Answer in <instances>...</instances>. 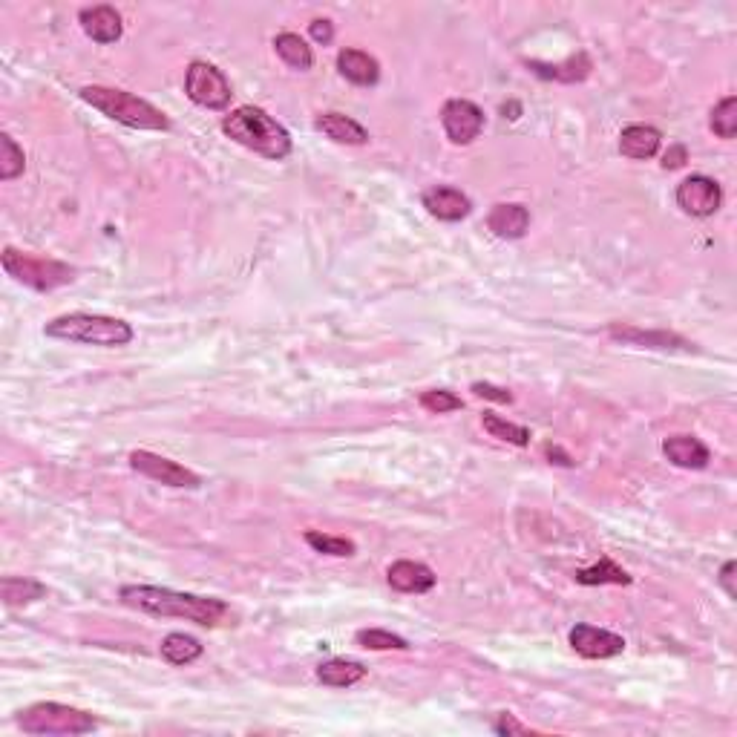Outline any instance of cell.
Here are the masks:
<instances>
[{"instance_id": "1", "label": "cell", "mask_w": 737, "mask_h": 737, "mask_svg": "<svg viewBox=\"0 0 737 737\" xmlns=\"http://www.w3.org/2000/svg\"><path fill=\"white\" fill-rule=\"evenodd\" d=\"M121 602L133 611L153 614V617H179L214 628L219 619L228 614V605L216 596H196L170 591V588H156V585H124L121 588Z\"/></svg>"}, {"instance_id": "2", "label": "cell", "mask_w": 737, "mask_h": 737, "mask_svg": "<svg viewBox=\"0 0 737 737\" xmlns=\"http://www.w3.org/2000/svg\"><path fill=\"white\" fill-rule=\"evenodd\" d=\"M222 133L242 147L254 150L262 159L280 162L291 153V136L277 119H271L260 107H237L222 119Z\"/></svg>"}, {"instance_id": "3", "label": "cell", "mask_w": 737, "mask_h": 737, "mask_svg": "<svg viewBox=\"0 0 737 737\" xmlns=\"http://www.w3.org/2000/svg\"><path fill=\"white\" fill-rule=\"evenodd\" d=\"M47 337L55 340H70V343H84V346H104V349H119L133 340V326L124 323L119 317L107 314H64L47 323Z\"/></svg>"}, {"instance_id": "4", "label": "cell", "mask_w": 737, "mask_h": 737, "mask_svg": "<svg viewBox=\"0 0 737 737\" xmlns=\"http://www.w3.org/2000/svg\"><path fill=\"white\" fill-rule=\"evenodd\" d=\"M78 96L84 98L90 107H96L98 113H104L107 119L119 121L124 127L133 130H170V119L159 107H153L150 101L124 93V90H113V87H84Z\"/></svg>"}, {"instance_id": "5", "label": "cell", "mask_w": 737, "mask_h": 737, "mask_svg": "<svg viewBox=\"0 0 737 737\" xmlns=\"http://www.w3.org/2000/svg\"><path fill=\"white\" fill-rule=\"evenodd\" d=\"M18 726L26 735H90L98 729V720L64 703H35L18 712Z\"/></svg>"}, {"instance_id": "6", "label": "cell", "mask_w": 737, "mask_h": 737, "mask_svg": "<svg viewBox=\"0 0 737 737\" xmlns=\"http://www.w3.org/2000/svg\"><path fill=\"white\" fill-rule=\"evenodd\" d=\"M0 260H3V271L12 280H18L21 286L35 288V291H55V288L70 286L75 280V268L67 262L24 254L18 248H3Z\"/></svg>"}, {"instance_id": "7", "label": "cell", "mask_w": 737, "mask_h": 737, "mask_svg": "<svg viewBox=\"0 0 737 737\" xmlns=\"http://www.w3.org/2000/svg\"><path fill=\"white\" fill-rule=\"evenodd\" d=\"M185 93L193 104L205 107V110H225L231 104V84L208 61H193L188 72H185Z\"/></svg>"}, {"instance_id": "8", "label": "cell", "mask_w": 737, "mask_h": 737, "mask_svg": "<svg viewBox=\"0 0 737 737\" xmlns=\"http://www.w3.org/2000/svg\"><path fill=\"white\" fill-rule=\"evenodd\" d=\"M130 467L142 476L153 478L159 484H167V487H188V490H196L202 484V478L196 476L193 470L170 461V458H162L156 452L147 450H133L130 452Z\"/></svg>"}, {"instance_id": "9", "label": "cell", "mask_w": 737, "mask_h": 737, "mask_svg": "<svg viewBox=\"0 0 737 737\" xmlns=\"http://www.w3.org/2000/svg\"><path fill=\"white\" fill-rule=\"evenodd\" d=\"M677 205L683 214L697 216V219L712 216L723 205V188L709 176L697 173V176H689L677 185Z\"/></svg>"}, {"instance_id": "10", "label": "cell", "mask_w": 737, "mask_h": 737, "mask_svg": "<svg viewBox=\"0 0 737 737\" xmlns=\"http://www.w3.org/2000/svg\"><path fill=\"white\" fill-rule=\"evenodd\" d=\"M441 124L452 144H470L484 130V113L467 98H450L441 110Z\"/></svg>"}, {"instance_id": "11", "label": "cell", "mask_w": 737, "mask_h": 737, "mask_svg": "<svg viewBox=\"0 0 737 737\" xmlns=\"http://www.w3.org/2000/svg\"><path fill=\"white\" fill-rule=\"evenodd\" d=\"M571 648L576 654L588 657V660H611L625 651V640L619 634H611L605 628H594V625H573L571 628Z\"/></svg>"}, {"instance_id": "12", "label": "cell", "mask_w": 737, "mask_h": 737, "mask_svg": "<svg viewBox=\"0 0 737 737\" xmlns=\"http://www.w3.org/2000/svg\"><path fill=\"white\" fill-rule=\"evenodd\" d=\"M421 202H424V208H427L429 214L435 216V219H441V222H461L464 216H470V211H473L470 196L461 193L458 188H450V185L429 188L421 196Z\"/></svg>"}, {"instance_id": "13", "label": "cell", "mask_w": 737, "mask_h": 737, "mask_svg": "<svg viewBox=\"0 0 737 737\" xmlns=\"http://www.w3.org/2000/svg\"><path fill=\"white\" fill-rule=\"evenodd\" d=\"M78 21H81V29L87 32V38H93L96 44H116L121 38V32H124L121 15L113 6H107V3L81 9Z\"/></svg>"}, {"instance_id": "14", "label": "cell", "mask_w": 737, "mask_h": 737, "mask_svg": "<svg viewBox=\"0 0 737 737\" xmlns=\"http://www.w3.org/2000/svg\"><path fill=\"white\" fill-rule=\"evenodd\" d=\"M660 144H663V133L651 124H628L619 133V153L634 159V162H645V159L657 156Z\"/></svg>"}, {"instance_id": "15", "label": "cell", "mask_w": 737, "mask_h": 737, "mask_svg": "<svg viewBox=\"0 0 737 737\" xmlns=\"http://www.w3.org/2000/svg\"><path fill=\"white\" fill-rule=\"evenodd\" d=\"M663 452L674 467H683V470H703L712 461L709 447L694 435H671L663 441Z\"/></svg>"}, {"instance_id": "16", "label": "cell", "mask_w": 737, "mask_h": 737, "mask_svg": "<svg viewBox=\"0 0 737 737\" xmlns=\"http://www.w3.org/2000/svg\"><path fill=\"white\" fill-rule=\"evenodd\" d=\"M386 579L401 594H427V591L435 588V573H432V568H427L424 562H412V559L395 562L386 571Z\"/></svg>"}, {"instance_id": "17", "label": "cell", "mask_w": 737, "mask_h": 737, "mask_svg": "<svg viewBox=\"0 0 737 737\" xmlns=\"http://www.w3.org/2000/svg\"><path fill=\"white\" fill-rule=\"evenodd\" d=\"M337 70L357 87H375L381 81V64L363 49H343L337 55Z\"/></svg>"}, {"instance_id": "18", "label": "cell", "mask_w": 737, "mask_h": 737, "mask_svg": "<svg viewBox=\"0 0 737 737\" xmlns=\"http://www.w3.org/2000/svg\"><path fill=\"white\" fill-rule=\"evenodd\" d=\"M614 340L622 343H634V346H648V349H680V352H694V343L686 337L671 332H642L634 326H611L608 329Z\"/></svg>"}, {"instance_id": "19", "label": "cell", "mask_w": 737, "mask_h": 737, "mask_svg": "<svg viewBox=\"0 0 737 737\" xmlns=\"http://www.w3.org/2000/svg\"><path fill=\"white\" fill-rule=\"evenodd\" d=\"M487 228L499 239H522L530 228V211L516 202L496 205L487 216Z\"/></svg>"}, {"instance_id": "20", "label": "cell", "mask_w": 737, "mask_h": 737, "mask_svg": "<svg viewBox=\"0 0 737 737\" xmlns=\"http://www.w3.org/2000/svg\"><path fill=\"white\" fill-rule=\"evenodd\" d=\"M314 127H317L323 136H329V139L337 144H366L369 142L366 127H363V124H357L355 119H349V116H343V113H323V116H317Z\"/></svg>"}, {"instance_id": "21", "label": "cell", "mask_w": 737, "mask_h": 737, "mask_svg": "<svg viewBox=\"0 0 737 737\" xmlns=\"http://www.w3.org/2000/svg\"><path fill=\"white\" fill-rule=\"evenodd\" d=\"M366 677V666L357 660H326L317 666V680L332 689H352Z\"/></svg>"}, {"instance_id": "22", "label": "cell", "mask_w": 737, "mask_h": 737, "mask_svg": "<svg viewBox=\"0 0 737 737\" xmlns=\"http://www.w3.org/2000/svg\"><path fill=\"white\" fill-rule=\"evenodd\" d=\"M162 657H165L170 666H191L196 663L199 657H202V642L191 637V634H179V631H173V634H167L165 640H162Z\"/></svg>"}, {"instance_id": "23", "label": "cell", "mask_w": 737, "mask_h": 737, "mask_svg": "<svg viewBox=\"0 0 737 737\" xmlns=\"http://www.w3.org/2000/svg\"><path fill=\"white\" fill-rule=\"evenodd\" d=\"M274 49H277V55L286 61L291 70L306 72L311 70V64H314V52H311V47L300 38V35H294V32H280V35L274 38Z\"/></svg>"}, {"instance_id": "24", "label": "cell", "mask_w": 737, "mask_h": 737, "mask_svg": "<svg viewBox=\"0 0 737 737\" xmlns=\"http://www.w3.org/2000/svg\"><path fill=\"white\" fill-rule=\"evenodd\" d=\"M527 67L536 72L539 78H553V81H568V84H573V81L588 78L591 61H588L585 52H579V55H573V58H568L565 64H556V67H547V64H539V61H530Z\"/></svg>"}, {"instance_id": "25", "label": "cell", "mask_w": 737, "mask_h": 737, "mask_svg": "<svg viewBox=\"0 0 737 737\" xmlns=\"http://www.w3.org/2000/svg\"><path fill=\"white\" fill-rule=\"evenodd\" d=\"M576 582H579V585H631V576L622 571L614 559L602 556L594 568L576 571Z\"/></svg>"}, {"instance_id": "26", "label": "cell", "mask_w": 737, "mask_h": 737, "mask_svg": "<svg viewBox=\"0 0 737 737\" xmlns=\"http://www.w3.org/2000/svg\"><path fill=\"white\" fill-rule=\"evenodd\" d=\"M0 591H3V602L6 605H29L35 599L47 594V585H41L38 579H21V576H6L0 582Z\"/></svg>"}, {"instance_id": "27", "label": "cell", "mask_w": 737, "mask_h": 737, "mask_svg": "<svg viewBox=\"0 0 737 737\" xmlns=\"http://www.w3.org/2000/svg\"><path fill=\"white\" fill-rule=\"evenodd\" d=\"M481 424H484V429H487L493 438H499V441L516 444V447H527V444H530V429L519 427V424H510V421H504V418L493 415V412H484Z\"/></svg>"}, {"instance_id": "28", "label": "cell", "mask_w": 737, "mask_h": 737, "mask_svg": "<svg viewBox=\"0 0 737 737\" xmlns=\"http://www.w3.org/2000/svg\"><path fill=\"white\" fill-rule=\"evenodd\" d=\"M712 130L714 136H720V139H735L737 133V98L735 96H726L720 98L717 104H714L712 110Z\"/></svg>"}, {"instance_id": "29", "label": "cell", "mask_w": 737, "mask_h": 737, "mask_svg": "<svg viewBox=\"0 0 737 737\" xmlns=\"http://www.w3.org/2000/svg\"><path fill=\"white\" fill-rule=\"evenodd\" d=\"M357 645L369 648V651H406L409 642L392 631H383V628H363L355 634Z\"/></svg>"}, {"instance_id": "30", "label": "cell", "mask_w": 737, "mask_h": 737, "mask_svg": "<svg viewBox=\"0 0 737 737\" xmlns=\"http://www.w3.org/2000/svg\"><path fill=\"white\" fill-rule=\"evenodd\" d=\"M24 167H26L24 150L15 144V139H12L9 133H3V136H0V179L9 182V179L21 176Z\"/></svg>"}, {"instance_id": "31", "label": "cell", "mask_w": 737, "mask_h": 737, "mask_svg": "<svg viewBox=\"0 0 737 737\" xmlns=\"http://www.w3.org/2000/svg\"><path fill=\"white\" fill-rule=\"evenodd\" d=\"M306 542H309L317 553H326V556H355V542L343 539V536H329V533H320V530H309L306 533Z\"/></svg>"}, {"instance_id": "32", "label": "cell", "mask_w": 737, "mask_h": 737, "mask_svg": "<svg viewBox=\"0 0 737 737\" xmlns=\"http://www.w3.org/2000/svg\"><path fill=\"white\" fill-rule=\"evenodd\" d=\"M421 406L432 412V415H447V412H455V409H461L464 401L458 398V395H452L447 389H429L421 395Z\"/></svg>"}, {"instance_id": "33", "label": "cell", "mask_w": 737, "mask_h": 737, "mask_svg": "<svg viewBox=\"0 0 737 737\" xmlns=\"http://www.w3.org/2000/svg\"><path fill=\"white\" fill-rule=\"evenodd\" d=\"M473 392L478 398H487V401H499V404H513V395L501 386H493V383H473Z\"/></svg>"}, {"instance_id": "34", "label": "cell", "mask_w": 737, "mask_h": 737, "mask_svg": "<svg viewBox=\"0 0 737 737\" xmlns=\"http://www.w3.org/2000/svg\"><path fill=\"white\" fill-rule=\"evenodd\" d=\"M493 732H496V735H527L530 729L522 726L513 714H501L499 720L493 723Z\"/></svg>"}, {"instance_id": "35", "label": "cell", "mask_w": 737, "mask_h": 737, "mask_svg": "<svg viewBox=\"0 0 737 737\" xmlns=\"http://www.w3.org/2000/svg\"><path fill=\"white\" fill-rule=\"evenodd\" d=\"M309 32H311V38H314L317 44H332V38H334L332 21H326V18H317V21H311V24H309Z\"/></svg>"}, {"instance_id": "36", "label": "cell", "mask_w": 737, "mask_h": 737, "mask_svg": "<svg viewBox=\"0 0 737 737\" xmlns=\"http://www.w3.org/2000/svg\"><path fill=\"white\" fill-rule=\"evenodd\" d=\"M735 571H737V565H735V562H726V565H723V568H720V573H717V582H720V588H723V591H726V596H729V599H737Z\"/></svg>"}, {"instance_id": "37", "label": "cell", "mask_w": 737, "mask_h": 737, "mask_svg": "<svg viewBox=\"0 0 737 737\" xmlns=\"http://www.w3.org/2000/svg\"><path fill=\"white\" fill-rule=\"evenodd\" d=\"M683 165H686V147L674 144L666 156H663V167H666V170H674V167H683Z\"/></svg>"}, {"instance_id": "38", "label": "cell", "mask_w": 737, "mask_h": 737, "mask_svg": "<svg viewBox=\"0 0 737 737\" xmlns=\"http://www.w3.org/2000/svg\"><path fill=\"white\" fill-rule=\"evenodd\" d=\"M545 452L550 455V461H553V464H562V467H573V464H576L571 455H565V452L559 450V447H550V444H547Z\"/></svg>"}]
</instances>
